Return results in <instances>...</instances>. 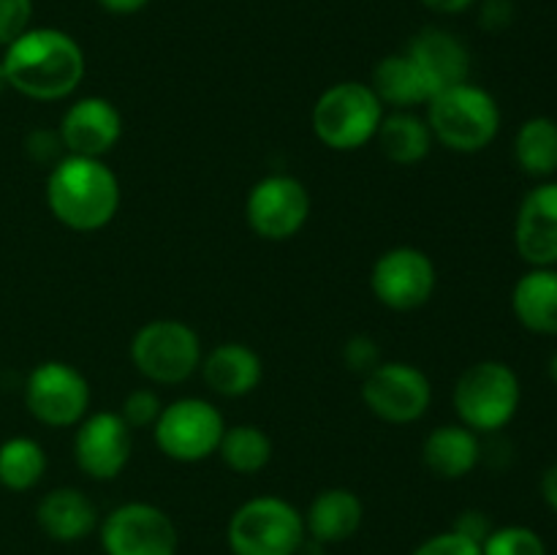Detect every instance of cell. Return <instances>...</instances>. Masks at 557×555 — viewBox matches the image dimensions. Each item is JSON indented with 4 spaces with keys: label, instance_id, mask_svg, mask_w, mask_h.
I'll list each match as a JSON object with an SVG mask.
<instances>
[{
    "label": "cell",
    "instance_id": "1",
    "mask_svg": "<svg viewBox=\"0 0 557 555\" xmlns=\"http://www.w3.org/2000/svg\"><path fill=\"white\" fill-rule=\"evenodd\" d=\"M0 54L11 90L33 101L74 96L87 71L85 49L58 27H27Z\"/></svg>",
    "mask_w": 557,
    "mask_h": 555
},
{
    "label": "cell",
    "instance_id": "2",
    "mask_svg": "<svg viewBox=\"0 0 557 555\" xmlns=\"http://www.w3.org/2000/svg\"><path fill=\"white\" fill-rule=\"evenodd\" d=\"M117 174L103 158L63 156L47 174V207L58 223L71 232H98L109 226L120 210Z\"/></svg>",
    "mask_w": 557,
    "mask_h": 555
},
{
    "label": "cell",
    "instance_id": "3",
    "mask_svg": "<svg viewBox=\"0 0 557 555\" xmlns=\"http://www.w3.org/2000/svg\"><path fill=\"white\" fill-rule=\"evenodd\" d=\"M424 120L438 145L451 152L473 156L493 145L495 136L500 134L504 114L493 92L468 79L435 92L428 101Z\"/></svg>",
    "mask_w": 557,
    "mask_h": 555
},
{
    "label": "cell",
    "instance_id": "4",
    "mask_svg": "<svg viewBox=\"0 0 557 555\" xmlns=\"http://www.w3.org/2000/svg\"><path fill=\"white\" fill-rule=\"evenodd\" d=\"M522 403V384L515 368L500 359H482L468 365L451 392L457 419L479 435H493L517 417Z\"/></svg>",
    "mask_w": 557,
    "mask_h": 555
},
{
    "label": "cell",
    "instance_id": "5",
    "mask_svg": "<svg viewBox=\"0 0 557 555\" xmlns=\"http://www.w3.org/2000/svg\"><path fill=\"white\" fill-rule=\"evenodd\" d=\"M386 109L364 82L346 79L326 87L313 103L310 128L315 139L335 152H354L375 141Z\"/></svg>",
    "mask_w": 557,
    "mask_h": 555
},
{
    "label": "cell",
    "instance_id": "6",
    "mask_svg": "<svg viewBox=\"0 0 557 555\" xmlns=\"http://www.w3.org/2000/svg\"><path fill=\"white\" fill-rule=\"evenodd\" d=\"M308 531L305 517L281 495H256L237 506L226 526L232 555H299Z\"/></svg>",
    "mask_w": 557,
    "mask_h": 555
},
{
    "label": "cell",
    "instance_id": "7",
    "mask_svg": "<svg viewBox=\"0 0 557 555\" xmlns=\"http://www.w3.org/2000/svg\"><path fill=\"white\" fill-rule=\"evenodd\" d=\"M128 354L141 379L158 386H177L199 373L205 348L199 332L185 321L152 319L134 332Z\"/></svg>",
    "mask_w": 557,
    "mask_h": 555
},
{
    "label": "cell",
    "instance_id": "8",
    "mask_svg": "<svg viewBox=\"0 0 557 555\" xmlns=\"http://www.w3.org/2000/svg\"><path fill=\"white\" fill-rule=\"evenodd\" d=\"M226 419L205 397H177L166 403L152 424V441L174 462H201L218 455Z\"/></svg>",
    "mask_w": 557,
    "mask_h": 555
},
{
    "label": "cell",
    "instance_id": "9",
    "mask_svg": "<svg viewBox=\"0 0 557 555\" xmlns=\"http://www.w3.org/2000/svg\"><path fill=\"white\" fill-rule=\"evenodd\" d=\"M362 403L386 424H411L433 403V381L419 365L389 359L362 375Z\"/></svg>",
    "mask_w": 557,
    "mask_h": 555
},
{
    "label": "cell",
    "instance_id": "10",
    "mask_svg": "<svg viewBox=\"0 0 557 555\" xmlns=\"http://www.w3.org/2000/svg\"><path fill=\"white\" fill-rule=\"evenodd\" d=\"M310 218L308 185L294 174H267L250 185L245 199V221L250 232L270 243L297 237Z\"/></svg>",
    "mask_w": 557,
    "mask_h": 555
},
{
    "label": "cell",
    "instance_id": "11",
    "mask_svg": "<svg viewBox=\"0 0 557 555\" xmlns=\"http://www.w3.org/2000/svg\"><path fill=\"white\" fill-rule=\"evenodd\" d=\"M25 406L47 428H76L90 414V384L74 365L47 359L27 373Z\"/></svg>",
    "mask_w": 557,
    "mask_h": 555
},
{
    "label": "cell",
    "instance_id": "12",
    "mask_svg": "<svg viewBox=\"0 0 557 555\" xmlns=\"http://www.w3.org/2000/svg\"><path fill=\"white\" fill-rule=\"evenodd\" d=\"M438 286L435 261L413 245H397L384 250L370 270V292L384 308L408 313L433 299Z\"/></svg>",
    "mask_w": 557,
    "mask_h": 555
},
{
    "label": "cell",
    "instance_id": "13",
    "mask_svg": "<svg viewBox=\"0 0 557 555\" xmlns=\"http://www.w3.org/2000/svg\"><path fill=\"white\" fill-rule=\"evenodd\" d=\"M107 555H177L180 536L172 517L147 501L120 504L98 526Z\"/></svg>",
    "mask_w": 557,
    "mask_h": 555
},
{
    "label": "cell",
    "instance_id": "14",
    "mask_svg": "<svg viewBox=\"0 0 557 555\" xmlns=\"http://www.w3.org/2000/svg\"><path fill=\"white\" fill-rule=\"evenodd\" d=\"M134 455V430L117 411L87 414L74 430V462L96 482H112Z\"/></svg>",
    "mask_w": 557,
    "mask_h": 555
},
{
    "label": "cell",
    "instance_id": "15",
    "mask_svg": "<svg viewBox=\"0 0 557 555\" xmlns=\"http://www.w3.org/2000/svg\"><path fill=\"white\" fill-rule=\"evenodd\" d=\"M58 134L65 156L103 158L123 136V114L109 98L82 96L63 112Z\"/></svg>",
    "mask_w": 557,
    "mask_h": 555
},
{
    "label": "cell",
    "instance_id": "16",
    "mask_svg": "<svg viewBox=\"0 0 557 555\" xmlns=\"http://www.w3.org/2000/svg\"><path fill=\"white\" fill-rule=\"evenodd\" d=\"M515 248L528 267H557V180H542L522 196Z\"/></svg>",
    "mask_w": 557,
    "mask_h": 555
},
{
    "label": "cell",
    "instance_id": "17",
    "mask_svg": "<svg viewBox=\"0 0 557 555\" xmlns=\"http://www.w3.org/2000/svg\"><path fill=\"white\" fill-rule=\"evenodd\" d=\"M428 82L430 92H441L446 87L462 85L471 79V52L460 36L441 27H424L422 33L411 38L406 49Z\"/></svg>",
    "mask_w": 557,
    "mask_h": 555
},
{
    "label": "cell",
    "instance_id": "18",
    "mask_svg": "<svg viewBox=\"0 0 557 555\" xmlns=\"http://www.w3.org/2000/svg\"><path fill=\"white\" fill-rule=\"evenodd\" d=\"M201 379L215 395L245 397L259 390L264 379V362L248 343L223 341L201 357Z\"/></svg>",
    "mask_w": 557,
    "mask_h": 555
},
{
    "label": "cell",
    "instance_id": "19",
    "mask_svg": "<svg viewBox=\"0 0 557 555\" xmlns=\"http://www.w3.org/2000/svg\"><path fill=\"white\" fill-rule=\"evenodd\" d=\"M36 522L52 542H79L98 528V509L79 488H54L38 501Z\"/></svg>",
    "mask_w": 557,
    "mask_h": 555
},
{
    "label": "cell",
    "instance_id": "20",
    "mask_svg": "<svg viewBox=\"0 0 557 555\" xmlns=\"http://www.w3.org/2000/svg\"><path fill=\"white\" fill-rule=\"evenodd\" d=\"M482 435L466 424H438L422 444V462L441 479H466L482 462Z\"/></svg>",
    "mask_w": 557,
    "mask_h": 555
},
{
    "label": "cell",
    "instance_id": "21",
    "mask_svg": "<svg viewBox=\"0 0 557 555\" xmlns=\"http://www.w3.org/2000/svg\"><path fill=\"white\" fill-rule=\"evenodd\" d=\"M302 517L308 539L319 544H337L351 539L362 528L364 506L354 490L326 488L310 501Z\"/></svg>",
    "mask_w": 557,
    "mask_h": 555
},
{
    "label": "cell",
    "instance_id": "22",
    "mask_svg": "<svg viewBox=\"0 0 557 555\" xmlns=\"http://www.w3.org/2000/svg\"><path fill=\"white\" fill-rule=\"evenodd\" d=\"M515 319L533 335L557 337V267H531L511 288Z\"/></svg>",
    "mask_w": 557,
    "mask_h": 555
},
{
    "label": "cell",
    "instance_id": "23",
    "mask_svg": "<svg viewBox=\"0 0 557 555\" xmlns=\"http://www.w3.org/2000/svg\"><path fill=\"white\" fill-rule=\"evenodd\" d=\"M370 87L379 96V101L384 103L386 112H392V109L428 107V101L433 98L422 71L413 65V60L406 52L381 58L373 69Z\"/></svg>",
    "mask_w": 557,
    "mask_h": 555
},
{
    "label": "cell",
    "instance_id": "24",
    "mask_svg": "<svg viewBox=\"0 0 557 555\" xmlns=\"http://www.w3.org/2000/svg\"><path fill=\"white\" fill-rule=\"evenodd\" d=\"M375 141H379L381 152L397 166L422 163L435 145L428 120L419 118L413 109H392V112H386L379 125V134H375Z\"/></svg>",
    "mask_w": 557,
    "mask_h": 555
},
{
    "label": "cell",
    "instance_id": "25",
    "mask_svg": "<svg viewBox=\"0 0 557 555\" xmlns=\"http://www.w3.org/2000/svg\"><path fill=\"white\" fill-rule=\"evenodd\" d=\"M515 161L528 177L555 180L557 174V120L547 114L528 118L515 134Z\"/></svg>",
    "mask_w": 557,
    "mask_h": 555
},
{
    "label": "cell",
    "instance_id": "26",
    "mask_svg": "<svg viewBox=\"0 0 557 555\" xmlns=\"http://www.w3.org/2000/svg\"><path fill=\"white\" fill-rule=\"evenodd\" d=\"M47 452L30 435H14L0 444V488L27 493L47 473Z\"/></svg>",
    "mask_w": 557,
    "mask_h": 555
},
{
    "label": "cell",
    "instance_id": "27",
    "mask_svg": "<svg viewBox=\"0 0 557 555\" xmlns=\"http://www.w3.org/2000/svg\"><path fill=\"white\" fill-rule=\"evenodd\" d=\"M272 439L259 428V424H232L223 430V439L218 444V457L223 466L234 473H259L270 466L272 460Z\"/></svg>",
    "mask_w": 557,
    "mask_h": 555
},
{
    "label": "cell",
    "instance_id": "28",
    "mask_svg": "<svg viewBox=\"0 0 557 555\" xmlns=\"http://www.w3.org/2000/svg\"><path fill=\"white\" fill-rule=\"evenodd\" d=\"M482 555H547V544L533 528L504 526L484 539Z\"/></svg>",
    "mask_w": 557,
    "mask_h": 555
},
{
    "label": "cell",
    "instance_id": "29",
    "mask_svg": "<svg viewBox=\"0 0 557 555\" xmlns=\"http://www.w3.org/2000/svg\"><path fill=\"white\" fill-rule=\"evenodd\" d=\"M163 406H166V403L161 400V395H158L152 386H139V390L128 392V395L123 397V406H120L117 414L125 419V424H128L131 430H145L158 422Z\"/></svg>",
    "mask_w": 557,
    "mask_h": 555
},
{
    "label": "cell",
    "instance_id": "30",
    "mask_svg": "<svg viewBox=\"0 0 557 555\" xmlns=\"http://www.w3.org/2000/svg\"><path fill=\"white\" fill-rule=\"evenodd\" d=\"M33 0H0V49L30 27Z\"/></svg>",
    "mask_w": 557,
    "mask_h": 555
},
{
    "label": "cell",
    "instance_id": "31",
    "mask_svg": "<svg viewBox=\"0 0 557 555\" xmlns=\"http://www.w3.org/2000/svg\"><path fill=\"white\" fill-rule=\"evenodd\" d=\"M411 555H482V544L449 528V531L424 539Z\"/></svg>",
    "mask_w": 557,
    "mask_h": 555
},
{
    "label": "cell",
    "instance_id": "32",
    "mask_svg": "<svg viewBox=\"0 0 557 555\" xmlns=\"http://www.w3.org/2000/svg\"><path fill=\"white\" fill-rule=\"evenodd\" d=\"M343 362L354 370V373L368 375L375 365H381V348L379 343L370 335H354L348 337L346 346H343Z\"/></svg>",
    "mask_w": 557,
    "mask_h": 555
},
{
    "label": "cell",
    "instance_id": "33",
    "mask_svg": "<svg viewBox=\"0 0 557 555\" xmlns=\"http://www.w3.org/2000/svg\"><path fill=\"white\" fill-rule=\"evenodd\" d=\"M25 150L33 161L47 163V166H54V163L65 156L63 141H60L58 131H47V128L33 131L25 141Z\"/></svg>",
    "mask_w": 557,
    "mask_h": 555
},
{
    "label": "cell",
    "instance_id": "34",
    "mask_svg": "<svg viewBox=\"0 0 557 555\" xmlns=\"http://www.w3.org/2000/svg\"><path fill=\"white\" fill-rule=\"evenodd\" d=\"M493 522H490V515H484V511L479 509H466L457 515L455 526H451V531L462 533V536L473 539L476 544H484V539L493 533Z\"/></svg>",
    "mask_w": 557,
    "mask_h": 555
},
{
    "label": "cell",
    "instance_id": "35",
    "mask_svg": "<svg viewBox=\"0 0 557 555\" xmlns=\"http://www.w3.org/2000/svg\"><path fill=\"white\" fill-rule=\"evenodd\" d=\"M511 3L515 0H484L482 9H479V25L490 33H498L504 27H509L511 20H515Z\"/></svg>",
    "mask_w": 557,
    "mask_h": 555
},
{
    "label": "cell",
    "instance_id": "36",
    "mask_svg": "<svg viewBox=\"0 0 557 555\" xmlns=\"http://www.w3.org/2000/svg\"><path fill=\"white\" fill-rule=\"evenodd\" d=\"M419 3L424 5V9L435 11V14H466L468 9H473L476 5V0H419Z\"/></svg>",
    "mask_w": 557,
    "mask_h": 555
},
{
    "label": "cell",
    "instance_id": "37",
    "mask_svg": "<svg viewBox=\"0 0 557 555\" xmlns=\"http://www.w3.org/2000/svg\"><path fill=\"white\" fill-rule=\"evenodd\" d=\"M103 11L117 16H128V14H139L141 9L150 5V0H96Z\"/></svg>",
    "mask_w": 557,
    "mask_h": 555
},
{
    "label": "cell",
    "instance_id": "38",
    "mask_svg": "<svg viewBox=\"0 0 557 555\" xmlns=\"http://www.w3.org/2000/svg\"><path fill=\"white\" fill-rule=\"evenodd\" d=\"M542 498L557 515V462H553V466L542 473Z\"/></svg>",
    "mask_w": 557,
    "mask_h": 555
},
{
    "label": "cell",
    "instance_id": "39",
    "mask_svg": "<svg viewBox=\"0 0 557 555\" xmlns=\"http://www.w3.org/2000/svg\"><path fill=\"white\" fill-rule=\"evenodd\" d=\"M547 373H549V379H553V384L557 386V351L553 354V357H549V362H547Z\"/></svg>",
    "mask_w": 557,
    "mask_h": 555
},
{
    "label": "cell",
    "instance_id": "40",
    "mask_svg": "<svg viewBox=\"0 0 557 555\" xmlns=\"http://www.w3.org/2000/svg\"><path fill=\"white\" fill-rule=\"evenodd\" d=\"M3 90H9V79H5V69H3V54H0V96Z\"/></svg>",
    "mask_w": 557,
    "mask_h": 555
}]
</instances>
